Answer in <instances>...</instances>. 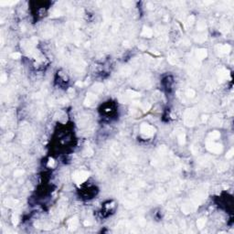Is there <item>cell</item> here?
Wrapping results in <instances>:
<instances>
[{"label":"cell","instance_id":"cell-22","mask_svg":"<svg viewBox=\"0 0 234 234\" xmlns=\"http://www.w3.org/2000/svg\"><path fill=\"white\" fill-rule=\"evenodd\" d=\"M12 222H13V225H17V223H18V217H17V215L16 214H14L12 216Z\"/></svg>","mask_w":234,"mask_h":234},{"label":"cell","instance_id":"cell-7","mask_svg":"<svg viewBox=\"0 0 234 234\" xmlns=\"http://www.w3.org/2000/svg\"><path fill=\"white\" fill-rule=\"evenodd\" d=\"M96 99H97V97H96L95 94H93V93H88L86 96V99L84 101V104L85 105H88V106H91V104H93L95 103Z\"/></svg>","mask_w":234,"mask_h":234},{"label":"cell","instance_id":"cell-26","mask_svg":"<svg viewBox=\"0 0 234 234\" xmlns=\"http://www.w3.org/2000/svg\"><path fill=\"white\" fill-rule=\"evenodd\" d=\"M228 168V165L227 164H221L220 166H219V171H224Z\"/></svg>","mask_w":234,"mask_h":234},{"label":"cell","instance_id":"cell-6","mask_svg":"<svg viewBox=\"0 0 234 234\" xmlns=\"http://www.w3.org/2000/svg\"><path fill=\"white\" fill-rule=\"evenodd\" d=\"M196 204L195 203H187V204H184V205L182 206V210H183V212H185V213H191L192 211H193L195 209H196Z\"/></svg>","mask_w":234,"mask_h":234},{"label":"cell","instance_id":"cell-16","mask_svg":"<svg viewBox=\"0 0 234 234\" xmlns=\"http://www.w3.org/2000/svg\"><path fill=\"white\" fill-rule=\"evenodd\" d=\"M205 224H206L205 219H197V226L198 229H203V228L205 227Z\"/></svg>","mask_w":234,"mask_h":234},{"label":"cell","instance_id":"cell-13","mask_svg":"<svg viewBox=\"0 0 234 234\" xmlns=\"http://www.w3.org/2000/svg\"><path fill=\"white\" fill-rule=\"evenodd\" d=\"M126 96H127L129 99H130V98L135 99V98H138V97H140V94L138 93V92L135 91L128 90L127 91H126Z\"/></svg>","mask_w":234,"mask_h":234},{"label":"cell","instance_id":"cell-30","mask_svg":"<svg viewBox=\"0 0 234 234\" xmlns=\"http://www.w3.org/2000/svg\"><path fill=\"white\" fill-rule=\"evenodd\" d=\"M123 4L124 5V6H126L127 8H129V7H130V6H131L133 3H132V2H123Z\"/></svg>","mask_w":234,"mask_h":234},{"label":"cell","instance_id":"cell-15","mask_svg":"<svg viewBox=\"0 0 234 234\" xmlns=\"http://www.w3.org/2000/svg\"><path fill=\"white\" fill-rule=\"evenodd\" d=\"M177 138H178V143L180 144H184L186 142V136L185 134H184V132H181V133H179L178 134V136H177Z\"/></svg>","mask_w":234,"mask_h":234},{"label":"cell","instance_id":"cell-2","mask_svg":"<svg viewBox=\"0 0 234 234\" xmlns=\"http://www.w3.org/2000/svg\"><path fill=\"white\" fill-rule=\"evenodd\" d=\"M207 149L210 151V152L213 153V154H219V153L222 152V145L220 144H218V143H215L213 141H208L207 142Z\"/></svg>","mask_w":234,"mask_h":234},{"label":"cell","instance_id":"cell-29","mask_svg":"<svg viewBox=\"0 0 234 234\" xmlns=\"http://www.w3.org/2000/svg\"><path fill=\"white\" fill-rule=\"evenodd\" d=\"M6 81H7V75H6V74H3V75L1 76V82H5Z\"/></svg>","mask_w":234,"mask_h":234},{"label":"cell","instance_id":"cell-28","mask_svg":"<svg viewBox=\"0 0 234 234\" xmlns=\"http://www.w3.org/2000/svg\"><path fill=\"white\" fill-rule=\"evenodd\" d=\"M54 163H55V162H54L53 159H52V158H50V159L49 160V163H48V166H49V167H50V166H53Z\"/></svg>","mask_w":234,"mask_h":234},{"label":"cell","instance_id":"cell-27","mask_svg":"<svg viewBox=\"0 0 234 234\" xmlns=\"http://www.w3.org/2000/svg\"><path fill=\"white\" fill-rule=\"evenodd\" d=\"M194 20H195V17H194V16H190L189 17V25L193 24Z\"/></svg>","mask_w":234,"mask_h":234},{"label":"cell","instance_id":"cell-5","mask_svg":"<svg viewBox=\"0 0 234 234\" xmlns=\"http://www.w3.org/2000/svg\"><path fill=\"white\" fill-rule=\"evenodd\" d=\"M218 75H219V80L220 82H223V81H225V80L230 78V71L227 70L226 69H224V68H222V69H220V70H219Z\"/></svg>","mask_w":234,"mask_h":234},{"label":"cell","instance_id":"cell-3","mask_svg":"<svg viewBox=\"0 0 234 234\" xmlns=\"http://www.w3.org/2000/svg\"><path fill=\"white\" fill-rule=\"evenodd\" d=\"M88 177H89V173L87 172V171H78V172L74 173L73 176H72L73 180L77 184H82V183H83Z\"/></svg>","mask_w":234,"mask_h":234},{"label":"cell","instance_id":"cell-18","mask_svg":"<svg viewBox=\"0 0 234 234\" xmlns=\"http://www.w3.org/2000/svg\"><path fill=\"white\" fill-rule=\"evenodd\" d=\"M186 94H187V96H188V97H189V98H192V97H194V96H195L196 92H195V91L192 90V89H189V90L187 91Z\"/></svg>","mask_w":234,"mask_h":234},{"label":"cell","instance_id":"cell-11","mask_svg":"<svg viewBox=\"0 0 234 234\" xmlns=\"http://www.w3.org/2000/svg\"><path fill=\"white\" fill-rule=\"evenodd\" d=\"M220 137V134L218 131H214L211 132L210 135H209V141H214V140H217Z\"/></svg>","mask_w":234,"mask_h":234},{"label":"cell","instance_id":"cell-31","mask_svg":"<svg viewBox=\"0 0 234 234\" xmlns=\"http://www.w3.org/2000/svg\"><path fill=\"white\" fill-rule=\"evenodd\" d=\"M91 222L90 220H85V221H84V225H85V226H89V225H91Z\"/></svg>","mask_w":234,"mask_h":234},{"label":"cell","instance_id":"cell-9","mask_svg":"<svg viewBox=\"0 0 234 234\" xmlns=\"http://www.w3.org/2000/svg\"><path fill=\"white\" fill-rule=\"evenodd\" d=\"M230 49H231V48H230V46L229 44H224V45H220L218 47V50L220 54L229 53L230 51Z\"/></svg>","mask_w":234,"mask_h":234},{"label":"cell","instance_id":"cell-1","mask_svg":"<svg viewBox=\"0 0 234 234\" xmlns=\"http://www.w3.org/2000/svg\"><path fill=\"white\" fill-rule=\"evenodd\" d=\"M197 116V112L195 109H188L185 112L184 114V122L185 124L189 125V126H192L195 124L196 119Z\"/></svg>","mask_w":234,"mask_h":234},{"label":"cell","instance_id":"cell-33","mask_svg":"<svg viewBox=\"0 0 234 234\" xmlns=\"http://www.w3.org/2000/svg\"><path fill=\"white\" fill-rule=\"evenodd\" d=\"M76 85H77V86H81V87H82V85H83V83H82V82H76Z\"/></svg>","mask_w":234,"mask_h":234},{"label":"cell","instance_id":"cell-17","mask_svg":"<svg viewBox=\"0 0 234 234\" xmlns=\"http://www.w3.org/2000/svg\"><path fill=\"white\" fill-rule=\"evenodd\" d=\"M103 84H101V83H96L94 86H93V90H94L95 92H101L103 91Z\"/></svg>","mask_w":234,"mask_h":234},{"label":"cell","instance_id":"cell-19","mask_svg":"<svg viewBox=\"0 0 234 234\" xmlns=\"http://www.w3.org/2000/svg\"><path fill=\"white\" fill-rule=\"evenodd\" d=\"M141 108L142 110H144V112H147L150 108H151V104L149 103H144V104H141Z\"/></svg>","mask_w":234,"mask_h":234},{"label":"cell","instance_id":"cell-21","mask_svg":"<svg viewBox=\"0 0 234 234\" xmlns=\"http://www.w3.org/2000/svg\"><path fill=\"white\" fill-rule=\"evenodd\" d=\"M23 174H24V170H22V169H16V171L14 172V176L15 177H20Z\"/></svg>","mask_w":234,"mask_h":234},{"label":"cell","instance_id":"cell-8","mask_svg":"<svg viewBox=\"0 0 234 234\" xmlns=\"http://www.w3.org/2000/svg\"><path fill=\"white\" fill-rule=\"evenodd\" d=\"M79 224V220L77 218H72L70 219V220L68 221V228L70 230H74Z\"/></svg>","mask_w":234,"mask_h":234},{"label":"cell","instance_id":"cell-14","mask_svg":"<svg viewBox=\"0 0 234 234\" xmlns=\"http://www.w3.org/2000/svg\"><path fill=\"white\" fill-rule=\"evenodd\" d=\"M5 203L7 204V206H8V207H15V206L18 203V201L16 200V199H13V198H9V199H7L6 201H5Z\"/></svg>","mask_w":234,"mask_h":234},{"label":"cell","instance_id":"cell-10","mask_svg":"<svg viewBox=\"0 0 234 234\" xmlns=\"http://www.w3.org/2000/svg\"><path fill=\"white\" fill-rule=\"evenodd\" d=\"M207 50H206L205 49H198L196 51V55H197V58L198 59V60H203V59H205L206 57H207Z\"/></svg>","mask_w":234,"mask_h":234},{"label":"cell","instance_id":"cell-12","mask_svg":"<svg viewBox=\"0 0 234 234\" xmlns=\"http://www.w3.org/2000/svg\"><path fill=\"white\" fill-rule=\"evenodd\" d=\"M142 36L143 37H146V38H150L153 36V30L149 28H146L144 27L143 31H142Z\"/></svg>","mask_w":234,"mask_h":234},{"label":"cell","instance_id":"cell-20","mask_svg":"<svg viewBox=\"0 0 234 234\" xmlns=\"http://www.w3.org/2000/svg\"><path fill=\"white\" fill-rule=\"evenodd\" d=\"M197 28L198 30H204L206 29V23L205 22H198Z\"/></svg>","mask_w":234,"mask_h":234},{"label":"cell","instance_id":"cell-4","mask_svg":"<svg viewBox=\"0 0 234 234\" xmlns=\"http://www.w3.org/2000/svg\"><path fill=\"white\" fill-rule=\"evenodd\" d=\"M140 131L141 134L144 136V137H150V136H154L155 134V128L153 127L150 124H146V123H143L140 127Z\"/></svg>","mask_w":234,"mask_h":234},{"label":"cell","instance_id":"cell-32","mask_svg":"<svg viewBox=\"0 0 234 234\" xmlns=\"http://www.w3.org/2000/svg\"><path fill=\"white\" fill-rule=\"evenodd\" d=\"M207 120H208V117H207L206 115H203V116H202V122L205 123V122H207Z\"/></svg>","mask_w":234,"mask_h":234},{"label":"cell","instance_id":"cell-24","mask_svg":"<svg viewBox=\"0 0 234 234\" xmlns=\"http://www.w3.org/2000/svg\"><path fill=\"white\" fill-rule=\"evenodd\" d=\"M233 155H234V149L233 148H231V149H230V151L227 153L226 157L227 158H231V157L233 156Z\"/></svg>","mask_w":234,"mask_h":234},{"label":"cell","instance_id":"cell-25","mask_svg":"<svg viewBox=\"0 0 234 234\" xmlns=\"http://www.w3.org/2000/svg\"><path fill=\"white\" fill-rule=\"evenodd\" d=\"M20 57H21V54L18 53V52H15V53L11 54V58L14 59V60H17V59H19Z\"/></svg>","mask_w":234,"mask_h":234},{"label":"cell","instance_id":"cell-23","mask_svg":"<svg viewBox=\"0 0 234 234\" xmlns=\"http://www.w3.org/2000/svg\"><path fill=\"white\" fill-rule=\"evenodd\" d=\"M93 154V151H92V149H91L90 147L86 148V150L84 151V155L85 156H91Z\"/></svg>","mask_w":234,"mask_h":234}]
</instances>
